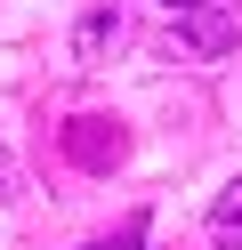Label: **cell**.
I'll use <instances>...</instances> for the list:
<instances>
[{
  "instance_id": "1",
  "label": "cell",
  "mask_w": 242,
  "mask_h": 250,
  "mask_svg": "<svg viewBox=\"0 0 242 250\" xmlns=\"http://www.w3.org/2000/svg\"><path fill=\"white\" fill-rule=\"evenodd\" d=\"M57 146H65V162L89 169V178H113V169L129 162V129H121L113 113H73V121L57 129Z\"/></svg>"
},
{
  "instance_id": "2",
  "label": "cell",
  "mask_w": 242,
  "mask_h": 250,
  "mask_svg": "<svg viewBox=\"0 0 242 250\" xmlns=\"http://www.w3.org/2000/svg\"><path fill=\"white\" fill-rule=\"evenodd\" d=\"M234 41H242V0H210V8L177 17V49L186 57H226Z\"/></svg>"
},
{
  "instance_id": "3",
  "label": "cell",
  "mask_w": 242,
  "mask_h": 250,
  "mask_svg": "<svg viewBox=\"0 0 242 250\" xmlns=\"http://www.w3.org/2000/svg\"><path fill=\"white\" fill-rule=\"evenodd\" d=\"M121 41H129V17L113 8V0H97V8H81V24H73V65L81 73H105Z\"/></svg>"
},
{
  "instance_id": "4",
  "label": "cell",
  "mask_w": 242,
  "mask_h": 250,
  "mask_svg": "<svg viewBox=\"0 0 242 250\" xmlns=\"http://www.w3.org/2000/svg\"><path fill=\"white\" fill-rule=\"evenodd\" d=\"M210 234H218V250H242V178L210 202Z\"/></svg>"
},
{
  "instance_id": "5",
  "label": "cell",
  "mask_w": 242,
  "mask_h": 250,
  "mask_svg": "<svg viewBox=\"0 0 242 250\" xmlns=\"http://www.w3.org/2000/svg\"><path fill=\"white\" fill-rule=\"evenodd\" d=\"M89 250H145V210H129L121 226H113L105 242H89Z\"/></svg>"
},
{
  "instance_id": "6",
  "label": "cell",
  "mask_w": 242,
  "mask_h": 250,
  "mask_svg": "<svg viewBox=\"0 0 242 250\" xmlns=\"http://www.w3.org/2000/svg\"><path fill=\"white\" fill-rule=\"evenodd\" d=\"M0 202H16V162H8V146H0Z\"/></svg>"
},
{
  "instance_id": "7",
  "label": "cell",
  "mask_w": 242,
  "mask_h": 250,
  "mask_svg": "<svg viewBox=\"0 0 242 250\" xmlns=\"http://www.w3.org/2000/svg\"><path fill=\"white\" fill-rule=\"evenodd\" d=\"M154 8H170V17H186V8H210V0H154Z\"/></svg>"
}]
</instances>
